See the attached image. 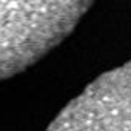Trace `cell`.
<instances>
[{"instance_id":"1","label":"cell","mask_w":131,"mask_h":131,"mask_svg":"<svg viewBox=\"0 0 131 131\" xmlns=\"http://www.w3.org/2000/svg\"><path fill=\"white\" fill-rule=\"evenodd\" d=\"M88 2L0 3V79L32 65L67 37Z\"/></svg>"},{"instance_id":"2","label":"cell","mask_w":131,"mask_h":131,"mask_svg":"<svg viewBox=\"0 0 131 131\" xmlns=\"http://www.w3.org/2000/svg\"><path fill=\"white\" fill-rule=\"evenodd\" d=\"M46 131H131V62L94 80Z\"/></svg>"}]
</instances>
